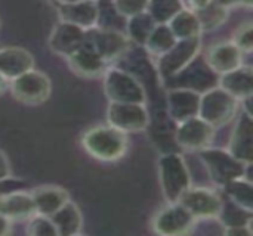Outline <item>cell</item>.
<instances>
[{
    "mask_svg": "<svg viewBox=\"0 0 253 236\" xmlns=\"http://www.w3.org/2000/svg\"><path fill=\"white\" fill-rule=\"evenodd\" d=\"M84 151L99 161H119L127 152V136L110 124L93 126L82 136Z\"/></svg>",
    "mask_w": 253,
    "mask_h": 236,
    "instance_id": "1",
    "label": "cell"
},
{
    "mask_svg": "<svg viewBox=\"0 0 253 236\" xmlns=\"http://www.w3.org/2000/svg\"><path fill=\"white\" fill-rule=\"evenodd\" d=\"M199 155L203 164L206 166L211 180L218 186H224L228 182L242 176L251 179L252 164H245L239 161L225 149L208 146L199 151Z\"/></svg>",
    "mask_w": 253,
    "mask_h": 236,
    "instance_id": "2",
    "label": "cell"
},
{
    "mask_svg": "<svg viewBox=\"0 0 253 236\" xmlns=\"http://www.w3.org/2000/svg\"><path fill=\"white\" fill-rule=\"evenodd\" d=\"M159 179L168 202H178L191 186V177L185 160L179 154H163L159 160Z\"/></svg>",
    "mask_w": 253,
    "mask_h": 236,
    "instance_id": "3",
    "label": "cell"
},
{
    "mask_svg": "<svg viewBox=\"0 0 253 236\" xmlns=\"http://www.w3.org/2000/svg\"><path fill=\"white\" fill-rule=\"evenodd\" d=\"M239 101L224 89L212 87L200 95L199 117L218 129L228 124L239 111Z\"/></svg>",
    "mask_w": 253,
    "mask_h": 236,
    "instance_id": "4",
    "label": "cell"
},
{
    "mask_svg": "<svg viewBox=\"0 0 253 236\" xmlns=\"http://www.w3.org/2000/svg\"><path fill=\"white\" fill-rule=\"evenodd\" d=\"M104 77V92L110 102L145 103L147 93L139 80L129 71L108 67Z\"/></svg>",
    "mask_w": 253,
    "mask_h": 236,
    "instance_id": "5",
    "label": "cell"
},
{
    "mask_svg": "<svg viewBox=\"0 0 253 236\" xmlns=\"http://www.w3.org/2000/svg\"><path fill=\"white\" fill-rule=\"evenodd\" d=\"M9 87L13 98L25 105H40L46 102L52 93L50 78L36 68L10 80Z\"/></svg>",
    "mask_w": 253,
    "mask_h": 236,
    "instance_id": "6",
    "label": "cell"
},
{
    "mask_svg": "<svg viewBox=\"0 0 253 236\" xmlns=\"http://www.w3.org/2000/svg\"><path fill=\"white\" fill-rule=\"evenodd\" d=\"M202 49V38L178 40L166 53L159 56L157 69L163 80H170L178 77L185 68L197 58Z\"/></svg>",
    "mask_w": 253,
    "mask_h": 236,
    "instance_id": "7",
    "label": "cell"
},
{
    "mask_svg": "<svg viewBox=\"0 0 253 236\" xmlns=\"http://www.w3.org/2000/svg\"><path fill=\"white\" fill-rule=\"evenodd\" d=\"M107 123L123 133H139L148 127L150 114L145 103L110 102Z\"/></svg>",
    "mask_w": 253,
    "mask_h": 236,
    "instance_id": "8",
    "label": "cell"
},
{
    "mask_svg": "<svg viewBox=\"0 0 253 236\" xmlns=\"http://www.w3.org/2000/svg\"><path fill=\"white\" fill-rule=\"evenodd\" d=\"M196 217L179 202H169L153 219V231L159 235L178 236L190 234L196 226Z\"/></svg>",
    "mask_w": 253,
    "mask_h": 236,
    "instance_id": "9",
    "label": "cell"
},
{
    "mask_svg": "<svg viewBox=\"0 0 253 236\" xmlns=\"http://www.w3.org/2000/svg\"><path fill=\"white\" fill-rule=\"evenodd\" d=\"M86 43L93 47L98 55L111 64L116 59H120L130 47V40L122 31L114 28H92L86 33Z\"/></svg>",
    "mask_w": 253,
    "mask_h": 236,
    "instance_id": "10",
    "label": "cell"
},
{
    "mask_svg": "<svg viewBox=\"0 0 253 236\" xmlns=\"http://www.w3.org/2000/svg\"><path fill=\"white\" fill-rule=\"evenodd\" d=\"M215 127L206 123L199 115L178 123L175 133L176 143L185 151H202L212 145L215 137Z\"/></svg>",
    "mask_w": 253,
    "mask_h": 236,
    "instance_id": "11",
    "label": "cell"
},
{
    "mask_svg": "<svg viewBox=\"0 0 253 236\" xmlns=\"http://www.w3.org/2000/svg\"><path fill=\"white\" fill-rule=\"evenodd\" d=\"M194 217L199 219H218L222 210V200L213 189L209 188H188L178 200Z\"/></svg>",
    "mask_w": 253,
    "mask_h": 236,
    "instance_id": "12",
    "label": "cell"
},
{
    "mask_svg": "<svg viewBox=\"0 0 253 236\" xmlns=\"http://www.w3.org/2000/svg\"><path fill=\"white\" fill-rule=\"evenodd\" d=\"M86 30L74 24L59 21L50 33L49 47L53 53L67 59L86 43Z\"/></svg>",
    "mask_w": 253,
    "mask_h": 236,
    "instance_id": "13",
    "label": "cell"
},
{
    "mask_svg": "<svg viewBox=\"0 0 253 236\" xmlns=\"http://www.w3.org/2000/svg\"><path fill=\"white\" fill-rule=\"evenodd\" d=\"M61 21L74 24L83 30H92L99 25L101 6L96 0H80L74 3L58 4Z\"/></svg>",
    "mask_w": 253,
    "mask_h": 236,
    "instance_id": "14",
    "label": "cell"
},
{
    "mask_svg": "<svg viewBox=\"0 0 253 236\" xmlns=\"http://www.w3.org/2000/svg\"><path fill=\"white\" fill-rule=\"evenodd\" d=\"M243 52L233 41H219L206 52V64L213 74H225L243 65Z\"/></svg>",
    "mask_w": 253,
    "mask_h": 236,
    "instance_id": "15",
    "label": "cell"
},
{
    "mask_svg": "<svg viewBox=\"0 0 253 236\" xmlns=\"http://www.w3.org/2000/svg\"><path fill=\"white\" fill-rule=\"evenodd\" d=\"M71 71L84 78H98L102 77L110 67L107 61H104L98 52L84 43L80 49H77L73 55L67 58Z\"/></svg>",
    "mask_w": 253,
    "mask_h": 236,
    "instance_id": "16",
    "label": "cell"
},
{
    "mask_svg": "<svg viewBox=\"0 0 253 236\" xmlns=\"http://www.w3.org/2000/svg\"><path fill=\"white\" fill-rule=\"evenodd\" d=\"M228 152L245 164H252L253 161V121L252 114L243 111L239 118L233 135L230 137Z\"/></svg>",
    "mask_w": 253,
    "mask_h": 236,
    "instance_id": "17",
    "label": "cell"
},
{
    "mask_svg": "<svg viewBox=\"0 0 253 236\" xmlns=\"http://www.w3.org/2000/svg\"><path fill=\"white\" fill-rule=\"evenodd\" d=\"M199 105H200V93L194 89L176 87L172 89L168 95L169 115L176 123L199 115Z\"/></svg>",
    "mask_w": 253,
    "mask_h": 236,
    "instance_id": "18",
    "label": "cell"
},
{
    "mask_svg": "<svg viewBox=\"0 0 253 236\" xmlns=\"http://www.w3.org/2000/svg\"><path fill=\"white\" fill-rule=\"evenodd\" d=\"M34 68V56L24 47L7 46L0 47V74L7 80H13L18 75Z\"/></svg>",
    "mask_w": 253,
    "mask_h": 236,
    "instance_id": "19",
    "label": "cell"
},
{
    "mask_svg": "<svg viewBox=\"0 0 253 236\" xmlns=\"http://www.w3.org/2000/svg\"><path fill=\"white\" fill-rule=\"evenodd\" d=\"M219 87L234 96L239 102L252 98L253 71L252 67L240 65L239 68L219 75Z\"/></svg>",
    "mask_w": 253,
    "mask_h": 236,
    "instance_id": "20",
    "label": "cell"
},
{
    "mask_svg": "<svg viewBox=\"0 0 253 236\" xmlns=\"http://www.w3.org/2000/svg\"><path fill=\"white\" fill-rule=\"evenodd\" d=\"M31 198L34 201L36 213L43 216H52L58 211L67 201H70V195L65 189L53 185L39 186L31 192Z\"/></svg>",
    "mask_w": 253,
    "mask_h": 236,
    "instance_id": "21",
    "label": "cell"
},
{
    "mask_svg": "<svg viewBox=\"0 0 253 236\" xmlns=\"http://www.w3.org/2000/svg\"><path fill=\"white\" fill-rule=\"evenodd\" d=\"M0 214L13 220H28L33 214H36L34 201L31 194L25 192H12L0 197Z\"/></svg>",
    "mask_w": 253,
    "mask_h": 236,
    "instance_id": "22",
    "label": "cell"
},
{
    "mask_svg": "<svg viewBox=\"0 0 253 236\" xmlns=\"http://www.w3.org/2000/svg\"><path fill=\"white\" fill-rule=\"evenodd\" d=\"M58 236H74L82 232L83 216L80 208L73 202L67 201L58 211L50 216Z\"/></svg>",
    "mask_w": 253,
    "mask_h": 236,
    "instance_id": "23",
    "label": "cell"
},
{
    "mask_svg": "<svg viewBox=\"0 0 253 236\" xmlns=\"http://www.w3.org/2000/svg\"><path fill=\"white\" fill-rule=\"evenodd\" d=\"M170 31L176 37V40H188L200 37L203 30L202 25L196 16V13L191 9H182L179 10L169 22H168Z\"/></svg>",
    "mask_w": 253,
    "mask_h": 236,
    "instance_id": "24",
    "label": "cell"
},
{
    "mask_svg": "<svg viewBox=\"0 0 253 236\" xmlns=\"http://www.w3.org/2000/svg\"><path fill=\"white\" fill-rule=\"evenodd\" d=\"M228 198L236 204L237 207L246 210V211H253V185L252 179H248L245 176L237 177L227 185L222 186Z\"/></svg>",
    "mask_w": 253,
    "mask_h": 236,
    "instance_id": "25",
    "label": "cell"
},
{
    "mask_svg": "<svg viewBox=\"0 0 253 236\" xmlns=\"http://www.w3.org/2000/svg\"><path fill=\"white\" fill-rule=\"evenodd\" d=\"M176 41L178 40L173 35V33L170 31L168 24H156V27L153 28L151 34L148 35L144 47L150 55L159 58L163 53H166Z\"/></svg>",
    "mask_w": 253,
    "mask_h": 236,
    "instance_id": "26",
    "label": "cell"
},
{
    "mask_svg": "<svg viewBox=\"0 0 253 236\" xmlns=\"http://www.w3.org/2000/svg\"><path fill=\"white\" fill-rule=\"evenodd\" d=\"M203 31H212L225 24L230 16V9L221 4L218 0L211 1L206 7L194 12Z\"/></svg>",
    "mask_w": 253,
    "mask_h": 236,
    "instance_id": "27",
    "label": "cell"
},
{
    "mask_svg": "<svg viewBox=\"0 0 253 236\" xmlns=\"http://www.w3.org/2000/svg\"><path fill=\"white\" fill-rule=\"evenodd\" d=\"M154 27H156V22L153 21V18L147 12H142V13L127 18L126 35L130 41L139 46H144Z\"/></svg>",
    "mask_w": 253,
    "mask_h": 236,
    "instance_id": "28",
    "label": "cell"
},
{
    "mask_svg": "<svg viewBox=\"0 0 253 236\" xmlns=\"http://www.w3.org/2000/svg\"><path fill=\"white\" fill-rule=\"evenodd\" d=\"M182 9V0H148L145 12L153 18L156 24H168Z\"/></svg>",
    "mask_w": 253,
    "mask_h": 236,
    "instance_id": "29",
    "label": "cell"
},
{
    "mask_svg": "<svg viewBox=\"0 0 253 236\" xmlns=\"http://www.w3.org/2000/svg\"><path fill=\"white\" fill-rule=\"evenodd\" d=\"M27 234L31 236H58L56 228L49 216L43 214H33L28 219Z\"/></svg>",
    "mask_w": 253,
    "mask_h": 236,
    "instance_id": "30",
    "label": "cell"
},
{
    "mask_svg": "<svg viewBox=\"0 0 253 236\" xmlns=\"http://www.w3.org/2000/svg\"><path fill=\"white\" fill-rule=\"evenodd\" d=\"M113 9L123 18H130L147 10L148 0H111Z\"/></svg>",
    "mask_w": 253,
    "mask_h": 236,
    "instance_id": "31",
    "label": "cell"
},
{
    "mask_svg": "<svg viewBox=\"0 0 253 236\" xmlns=\"http://www.w3.org/2000/svg\"><path fill=\"white\" fill-rule=\"evenodd\" d=\"M243 53H251L253 49V28L252 22H243L234 31V37L231 40Z\"/></svg>",
    "mask_w": 253,
    "mask_h": 236,
    "instance_id": "32",
    "label": "cell"
},
{
    "mask_svg": "<svg viewBox=\"0 0 253 236\" xmlns=\"http://www.w3.org/2000/svg\"><path fill=\"white\" fill-rule=\"evenodd\" d=\"M253 234L251 225H239L225 228V235L230 236H251Z\"/></svg>",
    "mask_w": 253,
    "mask_h": 236,
    "instance_id": "33",
    "label": "cell"
},
{
    "mask_svg": "<svg viewBox=\"0 0 253 236\" xmlns=\"http://www.w3.org/2000/svg\"><path fill=\"white\" fill-rule=\"evenodd\" d=\"M10 177V164L7 157L0 151V182Z\"/></svg>",
    "mask_w": 253,
    "mask_h": 236,
    "instance_id": "34",
    "label": "cell"
},
{
    "mask_svg": "<svg viewBox=\"0 0 253 236\" xmlns=\"http://www.w3.org/2000/svg\"><path fill=\"white\" fill-rule=\"evenodd\" d=\"M225 7H234V6H252V0H218Z\"/></svg>",
    "mask_w": 253,
    "mask_h": 236,
    "instance_id": "35",
    "label": "cell"
},
{
    "mask_svg": "<svg viewBox=\"0 0 253 236\" xmlns=\"http://www.w3.org/2000/svg\"><path fill=\"white\" fill-rule=\"evenodd\" d=\"M12 231V222L0 214V236L9 235Z\"/></svg>",
    "mask_w": 253,
    "mask_h": 236,
    "instance_id": "36",
    "label": "cell"
},
{
    "mask_svg": "<svg viewBox=\"0 0 253 236\" xmlns=\"http://www.w3.org/2000/svg\"><path fill=\"white\" fill-rule=\"evenodd\" d=\"M188 1V6H190V9L193 10V12H196V10H200V9H203V7H206L211 1H213V0H187Z\"/></svg>",
    "mask_w": 253,
    "mask_h": 236,
    "instance_id": "37",
    "label": "cell"
},
{
    "mask_svg": "<svg viewBox=\"0 0 253 236\" xmlns=\"http://www.w3.org/2000/svg\"><path fill=\"white\" fill-rule=\"evenodd\" d=\"M7 86H9V81H7V80L0 74V95L7 89Z\"/></svg>",
    "mask_w": 253,
    "mask_h": 236,
    "instance_id": "38",
    "label": "cell"
},
{
    "mask_svg": "<svg viewBox=\"0 0 253 236\" xmlns=\"http://www.w3.org/2000/svg\"><path fill=\"white\" fill-rule=\"evenodd\" d=\"M58 4H65V3H74V1H80V0H55Z\"/></svg>",
    "mask_w": 253,
    "mask_h": 236,
    "instance_id": "39",
    "label": "cell"
}]
</instances>
